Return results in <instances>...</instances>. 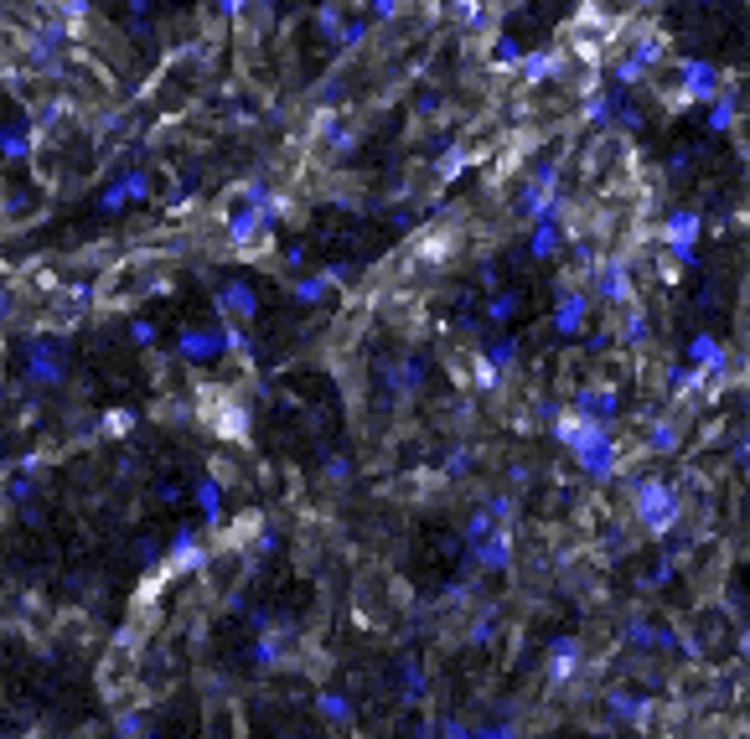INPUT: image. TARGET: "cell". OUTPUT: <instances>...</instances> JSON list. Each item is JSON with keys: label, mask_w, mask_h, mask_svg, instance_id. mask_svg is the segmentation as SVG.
Here are the masks:
<instances>
[{"label": "cell", "mask_w": 750, "mask_h": 739, "mask_svg": "<svg viewBox=\"0 0 750 739\" xmlns=\"http://www.w3.org/2000/svg\"><path fill=\"white\" fill-rule=\"evenodd\" d=\"M683 445V424L673 414H647L642 419V455H673Z\"/></svg>", "instance_id": "obj_16"}, {"label": "cell", "mask_w": 750, "mask_h": 739, "mask_svg": "<svg viewBox=\"0 0 750 739\" xmlns=\"http://www.w3.org/2000/svg\"><path fill=\"white\" fill-rule=\"evenodd\" d=\"M471 383L482 388V393H492V388L502 383V373H497V362L487 357V347H482V352H471Z\"/></svg>", "instance_id": "obj_34"}, {"label": "cell", "mask_w": 750, "mask_h": 739, "mask_svg": "<svg viewBox=\"0 0 750 739\" xmlns=\"http://www.w3.org/2000/svg\"><path fill=\"white\" fill-rule=\"evenodd\" d=\"M316 714L332 724V729H347V724L357 719V708H352V698H347L342 688H321V693H316Z\"/></svg>", "instance_id": "obj_21"}, {"label": "cell", "mask_w": 750, "mask_h": 739, "mask_svg": "<svg viewBox=\"0 0 750 739\" xmlns=\"http://www.w3.org/2000/svg\"><path fill=\"white\" fill-rule=\"evenodd\" d=\"M518 305H523V295H518V290H497V295L487 300V311H482V316H487L492 326H507V321L518 316Z\"/></svg>", "instance_id": "obj_32"}, {"label": "cell", "mask_w": 750, "mask_h": 739, "mask_svg": "<svg viewBox=\"0 0 750 739\" xmlns=\"http://www.w3.org/2000/svg\"><path fill=\"white\" fill-rule=\"evenodd\" d=\"M352 6H368V0H352Z\"/></svg>", "instance_id": "obj_49"}, {"label": "cell", "mask_w": 750, "mask_h": 739, "mask_svg": "<svg viewBox=\"0 0 750 739\" xmlns=\"http://www.w3.org/2000/svg\"><path fill=\"white\" fill-rule=\"evenodd\" d=\"M21 378H26V388H63L68 383V347L63 342H47V336H37L32 347H26V357H21Z\"/></svg>", "instance_id": "obj_8"}, {"label": "cell", "mask_w": 750, "mask_h": 739, "mask_svg": "<svg viewBox=\"0 0 750 739\" xmlns=\"http://www.w3.org/2000/svg\"><path fill=\"white\" fill-rule=\"evenodd\" d=\"M487 57H492V68H497V73H513V78H518V68H523V57H528V52L518 47V37H513V32H497V37H492V47H487Z\"/></svg>", "instance_id": "obj_26"}, {"label": "cell", "mask_w": 750, "mask_h": 739, "mask_svg": "<svg viewBox=\"0 0 750 739\" xmlns=\"http://www.w3.org/2000/svg\"><path fill=\"white\" fill-rule=\"evenodd\" d=\"M569 68H575V57H569V47H564V42H554V47H533V52L523 57V68H518V83H523V88L564 83V78H569Z\"/></svg>", "instance_id": "obj_10"}, {"label": "cell", "mask_w": 750, "mask_h": 739, "mask_svg": "<svg viewBox=\"0 0 750 739\" xmlns=\"http://www.w3.org/2000/svg\"><path fill=\"white\" fill-rule=\"evenodd\" d=\"M673 574H678V559H657V569L652 574H642V590H663V584H673Z\"/></svg>", "instance_id": "obj_38"}, {"label": "cell", "mask_w": 750, "mask_h": 739, "mask_svg": "<svg viewBox=\"0 0 750 739\" xmlns=\"http://www.w3.org/2000/svg\"><path fill=\"white\" fill-rule=\"evenodd\" d=\"M471 466H476V450H471V445H456V450L440 460V481H461Z\"/></svg>", "instance_id": "obj_33"}, {"label": "cell", "mask_w": 750, "mask_h": 739, "mask_svg": "<svg viewBox=\"0 0 750 739\" xmlns=\"http://www.w3.org/2000/svg\"><path fill=\"white\" fill-rule=\"evenodd\" d=\"M569 460H575V471H580L585 481H616L626 455H621V440L611 435V424H600L595 435H590L575 455H569Z\"/></svg>", "instance_id": "obj_7"}, {"label": "cell", "mask_w": 750, "mask_h": 739, "mask_svg": "<svg viewBox=\"0 0 750 739\" xmlns=\"http://www.w3.org/2000/svg\"><path fill=\"white\" fill-rule=\"evenodd\" d=\"M104 429L125 435V429H135V414H130V409H109V414H104Z\"/></svg>", "instance_id": "obj_44"}, {"label": "cell", "mask_w": 750, "mask_h": 739, "mask_svg": "<svg viewBox=\"0 0 750 739\" xmlns=\"http://www.w3.org/2000/svg\"><path fill=\"white\" fill-rule=\"evenodd\" d=\"M156 197V176H150L145 166H125V171H114L104 187H99V197H94V207L99 212H125V207H140V202H150Z\"/></svg>", "instance_id": "obj_6"}, {"label": "cell", "mask_w": 750, "mask_h": 739, "mask_svg": "<svg viewBox=\"0 0 750 739\" xmlns=\"http://www.w3.org/2000/svg\"><path fill=\"white\" fill-rule=\"evenodd\" d=\"M332 290H337V285H332V274H326V269H311V274H295V280H290L295 305H321Z\"/></svg>", "instance_id": "obj_22"}, {"label": "cell", "mask_w": 750, "mask_h": 739, "mask_svg": "<svg viewBox=\"0 0 750 739\" xmlns=\"http://www.w3.org/2000/svg\"><path fill=\"white\" fill-rule=\"evenodd\" d=\"M37 491H42L37 471H32V466H21V471L6 481V502H11V507H32V502H37Z\"/></svg>", "instance_id": "obj_29"}, {"label": "cell", "mask_w": 750, "mask_h": 739, "mask_svg": "<svg viewBox=\"0 0 750 739\" xmlns=\"http://www.w3.org/2000/svg\"><path fill=\"white\" fill-rule=\"evenodd\" d=\"M32 150H37L32 119H21V125H0V161H26Z\"/></svg>", "instance_id": "obj_20"}, {"label": "cell", "mask_w": 750, "mask_h": 739, "mask_svg": "<svg viewBox=\"0 0 750 739\" xmlns=\"http://www.w3.org/2000/svg\"><path fill=\"white\" fill-rule=\"evenodd\" d=\"M632 522L647 538H673L683 522V491L668 476H632Z\"/></svg>", "instance_id": "obj_2"}, {"label": "cell", "mask_w": 750, "mask_h": 739, "mask_svg": "<svg viewBox=\"0 0 750 739\" xmlns=\"http://www.w3.org/2000/svg\"><path fill=\"white\" fill-rule=\"evenodd\" d=\"M699 388H709V373H699V367L678 362L673 373H668V398H688V393H699Z\"/></svg>", "instance_id": "obj_30"}, {"label": "cell", "mask_w": 750, "mask_h": 739, "mask_svg": "<svg viewBox=\"0 0 750 739\" xmlns=\"http://www.w3.org/2000/svg\"><path fill=\"white\" fill-rule=\"evenodd\" d=\"M688 166H694V150H688V145H678V150H673V161H668V171H673V176H683Z\"/></svg>", "instance_id": "obj_45"}, {"label": "cell", "mask_w": 750, "mask_h": 739, "mask_svg": "<svg viewBox=\"0 0 750 739\" xmlns=\"http://www.w3.org/2000/svg\"><path fill=\"white\" fill-rule=\"evenodd\" d=\"M725 83H730V73L714 68L709 57H678V63H668L663 73H652L647 88L668 114H683V109H709L719 94H725Z\"/></svg>", "instance_id": "obj_1"}, {"label": "cell", "mask_w": 750, "mask_h": 739, "mask_svg": "<svg viewBox=\"0 0 750 739\" xmlns=\"http://www.w3.org/2000/svg\"><path fill=\"white\" fill-rule=\"evenodd\" d=\"M569 409L585 414V419H595V424H611V419L621 414V388H616V383H585V388H575Z\"/></svg>", "instance_id": "obj_13"}, {"label": "cell", "mask_w": 750, "mask_h": 739, "mask_svg": "<svg viewBox=\"0 0 750 739\" xmlns=\"http://www.w3.org/2000/svg\"><path fill=\"white\" fill-rule=\"evenodd\" d=\"M730 140H735V150H740V161H750V104H745V114L735 119V130H730Z\"/></svg>", "instance_id": "obj_41"}, {"label": "cell", "mask_w": 750, "mask_h": 739, "mask_svg": "<svg viewBox=\"0 0 750 739\" xmlns=\"http://www.w3.org/2000/svg\"><path fill=\"white\" fill-rule=\"evenodd\" d=\"M466 564H471V569H482V574H507V569H513V533L502 528L497 538L466 548Z\"/></svg>", "instance_id": "obj_15"}, {"label": "cell", "mask_w": 750, "mask_h": 739, "mask_svg": "<svg viewBox=\"0 0 750 739\" xmlns=\"http://www.w3.org/2000/svg\"><path fill=\"white\" fill-rule=\"evenodd\" d=\"M502 528H507V522H502V517H497V512H492V507L482 502V507H476V512H471V517L461 522V538H466V548H476V543L497 538Z\"/></svg>", "instance_id": "obj_23"}, {"label": "cell", "mask_w": 750, "mask_h": 739, "mask_svg": "<svg viewBox=\"0 0 750 739\" xmlns=\"http://www.w3.org/2000/svg\"><path fill=\"white\" fill-rule=\"evenodd\" d=\"M590 311H595V295H590V285H575V290H559V300H554V316H549V326L564 336H580L585 326H590Z\"/></svg>", "instance_id": "obj_12"}, {"label": "cell", "mask_w": 750, "mask_h": 739, "mask_svg": "<svg viewBox=\"0 0 750 739\" xmlns=\"http://www.w3.org/2000/svg\"><path fill=\"white\" fill-rule=\"evenodd\" d=\"M419 739H476V729L461 724L456 714H440V719H430L425 729H419Z\"/></svg>", "instance_id": "obj_31"}, {"label": "cell", "mask_w": 750, "mask_h": 739, "mask_svg": "<svg viewBox=\"0 0 750 739\" xmlns=\"http://www.w3.org/2000/svg\"><path fill=\"white\" fill-rule=\"evenodd\" d=\"M228 347H223V326H182L171 336V357H182V362H192V367H207V362H218Z\"/></svg>", "instance_id": "obj_11"}, {"label": "cell", "mask_w": 750, "mask_h": 739, "mask_svg": "<svg viewBox=\"0 0 750 739\" xmlns=\"http://www.w3.org/2000/svg\"><path fill=\"white\" fill-rule=\"evenodd\" d=\"M316 32H321V42L342 47V32H347V21L337 16V6H321V11H316Z\"/></svg>", "instance_id": "obj_36"}, {"label": "cell", "mask_w": 750, "mask_h": 739, "mask_svg": "<svg viewBox=\"0 0 750 739\" xmlns=\"http://www.w3.org/2000/svg\"><path fill=\"white\" fill-rule=\"evenodd\" d=\"M585 667V641L580 636H554L549 641V657H544V677L559 688V683H569Z\"/></svg>", "instance_id": "obj_14"}, {"label": "cell", "mask_w": 750, "mask_h": 739, "mask_svg": "<svg viewBox=\"0 0 750 739\" xmlns=\"http://www.w3.org/2000/svg\"><path fill=\"white\" fill-rule=\"evenodd\" d=\"M497 285H502V274H497V264H482V290H492V295H497Z\"/></svg>", "instance_id": "obj_47"}, {"label": "cell", "mask_w": 750, "mask_h": 739, "mask_svg": "<svg viewBox=\"0 0 750 739\" xmlns=\"http://www.w3.org/2000/svg\"><path fill=\"white\" fill-rule=\"evenodd\" d=\"M590 295H595V305H606V311H632L637 305V259L606 254V264L590 274Z\"/></svg>", "instance_id": "obj_3"}, {"label": "cell", "mask_w": 750, "mask_h": 739, "mask_svg": "<svg viewBox=\"0 0 750 739\" xmlns=\"http://www.w3.org/2000/svg\"><path fill=\"white\" fill-rule=\"evenodd\" d=\"M156 336H161V331H156V321H150V316H130V342H135V347L150 352V347H156Z\"/></svg>", "instance_id": "obj_39"}, {"label": "cell", "mask_w": 750, "mask_h": 739, "mask_svg": "<svg viewBox=\"0 0 750 739\" xmlns=\"http://www.w3.org/2000/svg\"><path fill=\"white\" fill-rule=\"evenodd\" d=\"M213 305H218V321L249 326L259 316V290L244 280V274H223V280L213 285Z\"/></svg>", "instance_id": "obj_9"}, {"label": "cell", "mask_w": 750, "mask_h": 739, "mask_svg": "<svg viewBox=\"0 0 750 739\" xmlns=\"http://www.w3.org/2000/svg\"><path fill=\"white\" fill-rule=\"evenodd\" d=\"M564 223H538L533 228V238H528V259H538V264H544V259H554L559 249H564Z\"/></svg>", "instance_id": "obj_27"}, {"label": "cell", "mask_w": 750, "mask_h": 739, "mask_svg": "<svg viewBox=\"0 0 750 739\" xmlns=\"http://www.w3.org/2000/svg\"><path fill=\"white\" fill-rule=\"evenodd\" d=\"M192 507L207 528H223V481L218 476H197L192 481Z\"/></svg>", "instance_id": "obj_18"}, {"label": "cell", "mask_w": 750, "mask_h": 739, "mask_svg": "<svg viewBox=\"0 0 750 739\" xmlns=\"http://www.w3.org/2000/svg\"><path fill=\"white\" fill-rule=\"evenodd\" d=\"M347 476H352V460H347V455H326V481L342 486Z\"/></svg>", "instance_id": "obj_43"}, {"label": "cell", "mask_w": 750, "mask_h": 739, "mask_svg": "<svg viewBox=\"0 0 750 739\" xmlns=\"http://www.w3.org/2000/svg\"><path fill=\"white\" fill-rule=\"evenodd\" d=\"M368 11H373L378 21H394V16H399V0H368Z\"/></svg>", "instance_id": "obj_46"}, {"label": "cell", "mask_w": 750, "mask_h": 739, "mask_svg": "<svg viewBox=\"0 0 750 739\" xmlns=\"http://www.w3.org/2000/svg\"><path fill=\"white\" fill-rule=\"evenodd\" d=\"M476 739H523V724L497 719V724H482V729H476Z\"/></svg>", "instance_id": "obj_40"}, {"label": "cell", "mask_w": 750, "mask_h": 739, "mask_svg": "<svg viewBox=\"0 0 750 739\" xmlns=\"http://www.w3.org/2000/svg\"><path fill=\"white\" fill-rule=\"evenodd\" d=\"M399 683H404V688H399V693H404V703L425 698V672H419V662H414V657H404V662H399Z\"/></svg>", "instance_id": "obj_35"}, {"label": "cell", "mask_w": 750, "mask_h": 739, "mask_svg": "<svg viewBox=\"0 0 750 739\" xmlns=\"http://www.w3.org/2000/svg\"><path fill=\"white\" fill-rule=\"evenodd\" d=\"M487 357L497 362V373H513V362H518V336H502V342H492Z\"/></svg>", "instance_id": "obj_37"}, {"label": "cell", "mask_w": 750, "mask_h": 739, "mask_svg": "<svg viewBox=\"0 0 750 739\" xmlns=\"http://www.w3.org/2000/svg\"><path fill=\"white\" fill-rule=\"evenodd\" d=\"M606 714H611L616 724L642 729V724L652 719V698H647V693H632V688H606Z\"/></svg>", "instance_id": "obj_17"}, {"label": "cell", "mask_w": 750, "mask_h": 739, "mask_svg": "<svg viewBox=\"0 0 750 739\" xmlns=\"http://www.w3.org/2000/svg\"><path fill=\"white\" fill-rule=\"evenodd\" d=\"M259 626H264V631H259V641H254V667H280V662H285V636L269 626L264 615H259Z\"/></svg>", "instance_id": "obj_28"}, {"label": "cell", "mask_w": 750, "mask_h": 739, "mask_svg": "<svg viewBox=\"0 0 750 739\" xmlns=\"http://www.w3.org/2000/svg\"><path fill=\"white\" fill-rule=\"evenodd\" d=\"M735 460H740V466H750V429H745V440L735 445Z\"/></svg>", "instance_id": "obj_48"}, {"label": "cell", "mask_w": 750, "mask_h": 739, "mask_svg": "<svg viewBox=\"0 0 750 739\" xmlns=\"http://www.w3.org/2000/svg\"><path fill=\"white\" fill-rule=\"evenodd\" d=\"M668 52H673V37L663 32V26H657V21H632V26H626V37H621V52H616V57L637 63V68L652 78V73L668 68Z\"/></svg>", "instance_id": "obj_5"}, {"label": "cell", "mask_w": 750, "mask_h": 739, "mask_svg": "<svg viewBox=\"0 0 750 739\" xmlns=\"http://www.w3.org/2000/svg\"><path fill=\"white\" fill-rule=\"evenodd\" d=\"M616 336H621V347H626V352H642V347H647V336H652V316L642 311V305H632V311H621V326H616Z\"/></svg>", "instance_id": "obj_24"}, {"label": "cell", "mask_w": 750, "mask_h": 739, "mask_svg": "<svg viewBox=\"0 0 750 739\" xmlns=\"http://www.w3.org/2000/svg\"><path fill=\"white\" fill-rule=\"evenodd\" d=\"M197 559H202V538H197V528L182 522V528L166 538V559L161 564H197Z\"/></svg>", "instance_id": "obj_25"}, {"label": "cell", "mask_w": 750, "mask_h": 739, "mask_svg": "<svg viewBox=\"0 0 750 739\" xmlns=\"http://www.w3.org/2000/svg\"><path fill=\"white\" fill-rule=\"evenodd\" d=\"M471 641H482V646H492V641H497V610H487L482 621L471 626Z\"/></svg>", "instance_id": "obj_42"}, {"label": "cell", "mask_w": 750, "mask_h": 739, "mask_svg": "<svg viewBox=\"0 0 750 739\" xmlns=\"http://www.w3.org/2000/svg\"><path fill=\"white\" fill-rule=\"evenodd\" d=\"M466 166H476V150H471V145L461 140V145H450L445 156H440V161L430 166L435 187H456V181H461V171H466Z\"/></svg>", "instance_id": "obj_19"}, {"label": "cell", "mask_w": 750, "mask_h": 739, "mask_svg": "<svg viewBox=\"0 0 750 739\" xmlns=\"http://www.w3.org/2000/svg\"><path fill=\"white\" fill-rule=\"evenodd\" d=\"M652 238H657V249H668V254H673L683 269H699L704 212H694V207H678V212H668V218L652 228Z\"/></svg>", "instance_id": "obj_4"}]
</instances>
